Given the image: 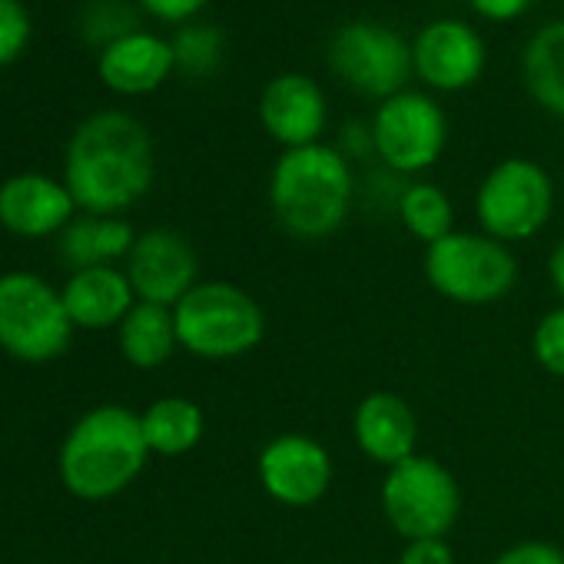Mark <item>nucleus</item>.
Instances as JSON below:
<instances>
[{"mask_svg": "<svg viewBox=\"0 0 564 564\" xmlns=\"http://www.w3.org/2000/svg\"><path fill=\"white\" fill-rule=\"evenodd\" d=\"M77 206L90 216H113L153 186V140L147 127L104 110L87 117L67 147V183Z\"/></svg>", "mask_w": 564, "mask_h": 564, "instance_id": "nucleus-1", "label": "nucleus"}, {"mask_svg": "<svg viewBox=\"0 0 564 564\" xmlns=\"http://www.w3.org/2000/svg\"><path fill=\"white\" fill-rule=\"evenodd\" d=\"M356 196L352 163L339 147L313 143L282 150L269 173L275 223L296 239H326L343 229Z\"/></svg>", "mask_w": 564, "mask_h": 564, "instance_id": "nucleus-2", "label": "nucleus"}, {"mask_svg": "<svg viewBox=\"0 0 564 564\" xmlns=\"http://www.w3.org/2000/svg\"><path fill=\"white\" fill-rule=\"evenodd\" d=\"M147 458L140 415L123 405H100L70 429L61 448V478L77 498L104 501L137 481Z\"/></svg>", "mask_w": 564, "mask_h": 564, "instance_id": "nucleus-3", "label": "nucleus"}, {"mask_svg": "<svg viewBox=\"0 0 564 564\" xmlns=\"http://www.w3.org/2000/svg\"><path fill=\"white\" fill-rule=\"evenodd\" d=\"M180 349L206 362L249 356L265 339L262 306L236 282H196L173 306Z\"/></svg>", "mask_w": 564, "mask_h": 564, "instance_id": "nucleus-4", "label": "nucleus"}, {"mask_svg": "<svg viewBox=\"0 0 564 564\" xmlns=\"http://www.w3.org/2000/svg\"><path fill=\"white\" fill-rule=\"evenodd\" d=\"M429 286L458 306H495L518 286V259L511 246L468 229L425 246L422 259Z\"/></svg>", "mask_w": 564, "mask_h": 564, "instance_id": "nucleus-5", "label": "nucleus"}, {"mask_svg": "<svg viewBox=\"0 0 564 564\" xmlns=\"http://www.w3.org/2000/svg\"><path fill=\"white\" fill-rule=\"evenodd\" d=\"M554 213L551 173L524 156L495 163L475 189V219L485 236L511 246L534 239Z\"/></svg>", "mask_w": 564, "mask_h": 564, "instance_id": "nucleus-6", "label": "nucleus"}, {"mask_svg": "<svg viewBox=\"0 0 564 564\" xmlns=\"http://www.w3.org/2000/svg\"><path fill=\"white\" fill-rule=\"evenodd\" d=\"M382 514L402 541L445 538L462 514L455 475L432 455H412L382 478Z\"/></svg>", "mask_w": 564, "mask_h": 564, "instance_id": "nucleus-7", "label": "nucleus"}, {"mask_svg": "<svg viewBox=\"0 0 564 564\" xmlns=\"http://www.w3.org/2000/svg\"><path fill=\"white\" fill-rule=\"evenodd\" d=\"M74 323L64 300L31 272L0 275V349L24 362L57 359L70 346Z\"/></svg>", "mask_w": 564, "mask_h": 564, "instance_id": "nucleus-8", "label": "nucleus"}, {"mask_svg": "<svg viewBox=\"0 0 564 564\" xmlns=\"http://www.w3.org/2000/svg\"><path fill=\"white\" fill-rule=\"evenodd\" d=\"M333 74L369 100H389L405 90L412 70V44L376 21H349L329 41Z\"/></svg>", "mask_w": 564, "mask_h": 564, "instance_id": "nucleus-9", "label": "nucleus"}, {"mask_svg": "<svg viewBox=\"0 0 564 564\" xmlns=\"http://www.w3.org/2000/svg\"><path fill=\"white\" fill-rule=\"evenodd\" d=\"M376 156L389 173L415 176L438 163L448 143V117L442 104L422 90H402L376 107L372 117Z\"/></svg>", "mask_w": 564, "mask_h": 564, "instance_id": "nucleus-10", "label": "nucleus"}, {"mask_svg": "<svg viewBox=\"0 0 564 564\" xmlns=\"http://www.w3.org/2000/svg\"><path fill=\"white\" fill-rule=\"evenodd\" d=\"M333 455L323 442L300 432L269 438L256 458V478L262 491L282 508H313L333 485Z\"/></svg>", "mask_w": 564, "mask_h": 564, "instance_id": "nucleus-11", "label": "nucleus"}, {"mask_svg": "<svg viewBox=\"0 0 564 564\" xmlns=\"http://www.w3.org/2000/svg\"><path fill=\"white\" fill-rule=\"evenodd\" d=\"M485 41L481 34L455 18H438L425 24L412 41V70L415 77L438 94L468 90L485 74Z\"/></svg>", "mask_w": 564, "mask_h": 564, "instance_id": "nucleus-12", "label": "nucleus"}, {"mask_svg": "<svg viewBox=\"0 0 564 564\" xmlns=\"http://www.w3.org/2000/svg\"><path fill=\"white\" fill-rule=\"evenodd\" d=\"M196 252L173 229H150L137 236L127 256V279L140 303L173 310L196 286Z\"/></svg>", "mask_w": 564, "mask_h": 564, "instance_id": "nucleus-13", "label": "nucleus"}, {"mask_svg": "<svg viewBox=\"0 0 564 564\" xmlns=\"http://www.w3.org/2000/svg\"><path fill=\"white\" fill-rule=\"evenodd\" d=\"M262 130L282 147V150H300L323 143L326 123H329V104L323 87L296 70L275 74L256 104Z\"/></svg>", "mask_w": 564, "mask_h": 564, "instance_id": "nucleus-14", "label": "nucleus"}, {"mask_svg": "<svg viewBox=\"0 0 564 564\" xmlns=\"http://www.w3.org/2000/svg\"><path fill=\"white\" fill-rule=\"evenodd\" d=\"M352 435L359 452L386 471L419 455V419L412 405L389 389L369 392L352 412Z\"/></svg>", "mask_w": 564, "mask_h": 564, "instance_id": "nucleus-15", "label": "nucleus"}, {"mask_svg": "<svg viewBox=\"0 0 564 564\" xmlns=\"http://www.w3.org/2000/svg\"><path fill=\"white\" fill-rule=\"evenodd\" d=\"M74 206L70 189L41 173H21L0 186V223L18 236H47L64 229Z\"/></svg>", "mask_w": 564, "mask_h": 564, "instance_id": "nucleus-16", "label": "nucleus"}, {"mask_svg": "<svg viewBox=\"0 0 564 564\" xmlns=\"http://www.w3.org/2000/svg\"><path fill=\"white\" fill-rule=\"evenodd\" d=\"M173 70H176L173 44L147 31L113 41L110 47L100 51V64H97L100 80L110 90L130 97L153 94Z\"/></svg>", "mask_w": 564, "mask_h": 564, "instance_id": "nucleus-17", "label": "nucleus"}, {"mask_svg": "<svg viewBox=\"0 0 564 564\" xmlns=\"http://www.w3.org/2000/svg\"><path fill=\"white\" fill-rule=\"evenodd\" d=\"M64 310L74 326L80 329H110L127 319V313L137 306L133 286L127 272L97 265V269H80L70 275V282L61 293Z\"/></svg>", "mask_w": 564, "mask_h": 564, "instance_id": "nucleus-18", "label": "nucleus"}, {"mask_svg": "<svg viewBox=\"0 0 564 564\" xmlns=\"http://www.w3.org/2000/svg\"><path fill=\"white\" fill-rule=\"evenodd\" d=\"M521 80L544 113L564 120V18L531 34L521 54Z\"/></svg>", "mask_w": 564, "mask_h": 564, "instance_id": "nucleus-19", "label": "nucleus"}, {"mask_svg": "<svg viewBox=\"0 0 564 564\" xmlns=\"http://www.w3.org/2000/svg\"><path fill=\"white\" fill-rule=\"evenodd\" d=\"M137 236L133 226L113 216H80L70 219L64 226L61 236V256L64 262L80 269H97V265H110L113 259L130 256Z\"/></svg>", "mask_w": 564, "mask_h": 564, "instance_id": "nucleus-20", "label": "nucleus"}, {"mask_svg": "<svg viewBox=\"0 0 564 564\" xmlns=\"http://www.w3.org/2000/svg\"><path fill=\"white\" fill-rule=\"evenodd\" d=\"M180 346L173 310L137 303L127 319L120 323V352L137 369H156L163 366Z\"/></svg>", "mask_w": 564, "mask_h": 564, "instance_id": "nucleus-21", "label": "nucleus"}, {"mask_svg": "<svg viewBox=\"0 0 564 564\" xmlns=\"http://www.w3.org/2000/svg\"><path fill=\"white\" fill-rule=\"evenodd\" d=\"M140 425H143L147 448L153 455L180 458L199 445L206 419H203V409L196 402H189L183 395H166V399H156L140 415Z\"/></svg>", "mask_w": 564, "mask_h": 564, "instance_id": "nucleus-22", "label": "nucleus"}, {"mask_svg": "<svg viewBox=\"0 0 564 564\" xmlns=\"http://www.w3.org/2000/svg\"><path fill=\"white\" fill-rule=\"evenodd\" d=\"M399 219L419 242L432 246L455 232V206L448 193L429 180H415L399 193Z\"/></svg>", "mask_w": 564, "mask_h": 564, "instance_id": "nucleus-23", "label": "nucleus"}, {"mask_svg": "<svg viewBox=\"0 0 564 564\" xmlns=\"http://www.w3.org/2000/svg\"><path fill=\"white\" fill-rule=\"evenodd\" d=\"M170 44H173L176 67L189 77H209L223 64V34L216 28L189 24Z\"/></svg>", "mask_w": 564, "mask_h": 564, "instance_id": "nucleus-24", "label": "nucleus"}, {"mask_svg": "<svg viewBox=\"0 0 564 564\" xmlns=\"http://www.w3.org/2000/svg\"><path fill=\"white\" fill-rule=\"evenodd\" d=\"M137 31H140L137 28V11L130 4H123V0H100V4H94L84 14V37L90 44L110 47L113 41L130 37Z\"/></svg>", "mask_w": 564, "mask_h": 564, "instance_id": "nucleus-25", "label": "nucleus"}, {"mask_svg": "<svg viewBox=\"0 0 564 564\" xmlns=\"http://www.w3.org/2000/svg\"><path fill=\"white\" fill-rule=\"evenodd\" d=\"M531 356L547 376L564 379V303L538 319L531 333Z\"/></svg>", "mask_w": 564, "mask_h": 564, "instance_id": "nucleus-26", "label": "nucleus"}, {"mask_svg": "<svg viewBox=\"0 0 564 564\" xmlns=\"http://www.w3.org/2000/svg\"><path fill=\"white\" fill-rule=\"evenodd\" d=\"M31 37V18L21 0H0V67L21 57Z\"/></svg>", "mask_w": 564, "mask_h": 564, "instance_id": "nucleus-27", "label": "nucleus"}, {"mask_svg": "<svg viewBox=\"0 0 564 564\" xmlns=\"http://www.w3.org/2000/svg\"><path fill=\"white\" fill-rule=\"evenodd\" d=\"M491 564H564V551L551 541H518L498 551Z\"/></svg>", "mask_w": 564, "mask_h": 564, "instance_id": "nucleus-28", "label": "nucleus"}, {"mask_svg": "<svg viewBox=\"0 0 564 564\" xmlns=\"http://www.w3.org/2000/svg\"><path fill=\"white\" fill-rule=\"evenodd\" d=\"M395 564H455V551L448 538H422V541H405L399 551Z\"/></svg>", "mask_w": 564, "mask_h": 564, "instance_id": "nucleus-29", "label": "nucleus"}, {"mask_svg": "<svg viewBox=\"0 0 564 564\" xmlns=\"http://www.w3.org/2000/svg\"><path fill=\"white\" fill-rule=\"evenodd\" d=\"M209 0H140V8L147 14H153L156 21H166V24H183L189 18H196Z\"/></svg>", "mask_w": 564, "mask_h": 564, "instance_id": "nucleus-30", "label": "nucleus"}, {"mask_svg": "<svg viewBox=\"0 0 564 564\" xmlns=\"http://www.w3.org/2000/svg\"><path fill=\"white\" fill-rule=\"evenodd\" d=\"M471 11L481 18V21H491V24H511L518 18H524L531 11L534 0H468Z\"/></svg>", "mask_w": 564, "mask_h": 564, "instance_id": "nucleus-31", "label": "nucleus"}, {"mask_svg": "<svg viewBox=\"0 0 564 564\" xmlns=\"http://www.w3.org/2000/svg\"><path fill=\"white\" fill-rule=\"evenodd\" d=\"M339 150L356 160V156H366V153H376V143H372V123H362V120H352L343 127V137H339Z\"/></svg>", "mask_w": 564, "mask_h": 564, "instance_id": "nucleus-32", "label": "nucleus"}, {"mask_svg": "<svg viewBox=\"0 0 564 564\" xmlns=\"http://www.w3.org/2000/svg\"><path fill=\"white\" fill-rule=\"evenodd\" d=\"M547 279H551V290L557 293V300L564 303V236L547 256Z\"/></svg>", "mask_w": 564, "mask_h": 564, "instance_id": "nucleus-33", "label": "nucleus"}]
</instances>
